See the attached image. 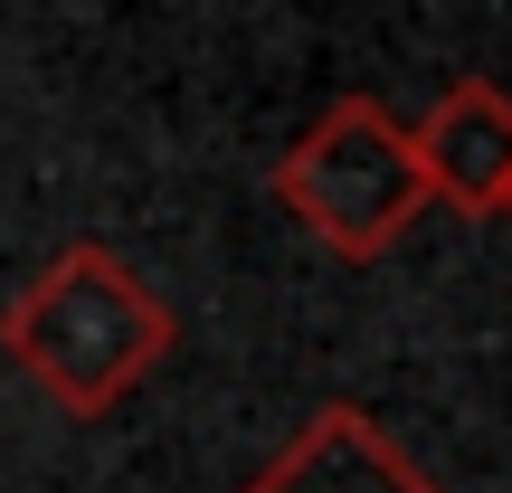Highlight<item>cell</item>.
<instances>
[{
  "label": "cell",
  "mask_w": 512,
  "mask_h": 493,
  "mask_svg": "<svg viewBox=\"0 0 512 493\" xmlns=\"http://www.w3.org/2000/svg\"><path fill=\"white\" fill-rule=\"evenodd\" d=\"M427 171V200L465 209V219H494L503 181H512V95L494 76H456V86L427 105V124H408Z\"/></svg>",
  "instance_id": "3957f363"
},
{
  "label": "cell",
  "mask_w": 512,
  "mask_h": 493,
  "mask_svg": "<svg viewBox=\"0 0 512 493\" xmlns=\"http://www.w3.org/2000/svg\"><path fill=\"white\" fill-rule=\"evenodd\" d=\"M0 351H10V370H29L67 418H105V408H124L133 389L171 361V304L114 247L76 238L67 256H48V266L0 304Z\"/></svg>",
  "instance_id": "6da1fadb"
},
{
  "label": "cell",
  "mask_w": 512,
  "mask_h": 493,
  "mask_svg": "<svg viewBox=\"0 0 512 493\" xmlns=\"http://www.w3.org/2000/svg\"><path fill=\"white\" fill-rule=\"evenodd\" d=\"M266 190H275L285 219H304L313 238H323L332 256H351V266L389 256L408 228H418V209H427L418 143H408V124L380 105V95H332V105L304 124V143H285V162H275Z\"/></svg>",
  "instance_id": "7a4b0ae2"
},
{
  "label": "cell",
  "mask_w": 512,
  "mask_h": 493,
  "mask_svg": "<svg viewBox=\"0 0 512 493\" xmlns=\"http://www.w3.org/2000/svg\"><path fill=\"white\" fill-rule=\"evenodd\" d=\"M247 493H437V484L399 456V437H380V418L332 399L256 465Z\"/></svg>",
  "instance_id": "277c9868"
},
{
  "label": "cell",
  "mask_w": 512,
  "mask_h": 493,
  "mask_svg": "<svg viewBox=\"0 0 512 493\" xmlns=\"http://www.w3.org/2000/svg\"><path fill=\"white\" fill-rule=\"evenodd\" d=\"M494 219H503V228H512V181H503V200H494Z\"/></svg>",
  "instance_id": "5b68a950"
}]
</instances>
